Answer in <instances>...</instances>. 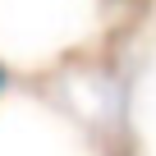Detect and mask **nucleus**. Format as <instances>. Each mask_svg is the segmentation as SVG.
<instances>
[{"instance_id": "nucleus-1", "label": "nucleus", "mask_w": 156, "mask_h": 156, "mask_svg": "<svg viewBox=\"0 0 156 156\" xmlns=\"http://www.w3.org/2000/svg\"><path fill=\"white\" fill-rule=\"evenodd\" d=\"M5 83H9V78H5V69H0V92H5Z\"/></svg>"}]
</instances>
